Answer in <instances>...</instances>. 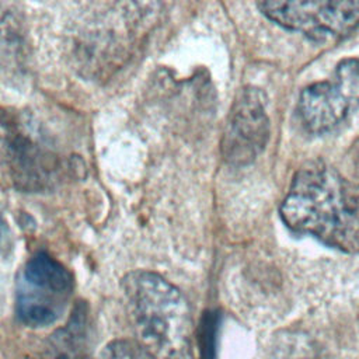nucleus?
Here are the masks:
<instances>
[{"label":"nucleus","mask_w":359,"mask_h":359,"mask_svg":"<svg viewBox=\"0 0 359 359\" xmlns=\"http://www.w3.org/2000/svg\"><path fill=\"white\" fill-rule=\"evenodd\" d=\"M283 223L345 251L359 250V191L338 171L311 163L293 178L280 205Z\"/></svg>","instance_id":"1"},{"label":"nucleus","mask_w":359,"mask_h":359,"mask_svg":"<svg viewBox=\"0 0 359 359\" xmlns=\"http://www.w3.org/2000/svg\"><path fill=\"white\" fill-rule=\"evenodd\" d=\"M356 108L352 97L335 76L306 87L297 102L302 122L313 133L332 130Z\"/></svg>","instance_id":"5"},{"label":"nucleus","mask_w":359,"mask_h":359,"mask_svg":"<svg viewBox=\"0 0 359 359\" xmlns=\"http://www.w3.org/2000/svg\"><path fill=\"white\" fill-rule=\"evenodd\" d=\"M359 28V3L313 1L309 36L327 39L346 36Z\"/></svg>","instance_id":"7"},{"label":"nucleus","mask_w":359,"mask_h":359,"mask_svg":"<svg viewBox=\"0 0 359 359\" xmlns=\"http://www.w3.org/2000/svg\"><path fill=\"white\" fill-rule=\"evenodd\" d=\"M6 222L3 220V216H1V213H0V243H1V240H3V237H4V234H6Z\"/></svg>","instance_id":"11"},{"label":"nucleus","mask_w":359,"mask_h":359,"mask_svg":"<svg viewBox=\"0 0 359 359\" xmlns=\"http://www.w3.org/2000/svg\"><path fill=\"white\" fill-rule=\"evenodd\" d=\"M7 158L13 181L22 191H42L55 181V157L24 136L10 142Z\"/></svg>","instance_id":"6"},{"label":"nucleus","mask_w":359,"mask_h":359,"mask_svg":"<svg viewBox=\"0 0 359 359\" xmlns=\"http://www.w3.org/2000/svg\"><path fill=\"white\" fill-rule=\"evenodd\" d=\"M73 292V276L45 252L28 259L17 283L15 313L31 328L56 323L65 313Z\"/></svg>","instance_id":"3"},{"label":"nucleus","mask_w":359,"mask_h":359,"mask_svg":"<svg viewBox=\"0 0 359 359\" xmlns=\"http://www.w3.org/2000/svg\"><path fill=\"white\" fill-rule=\"evenodd\" d=\"M217 328H219V316L213 311L205 313L199 327L201 359H216Z\"/></svg>","instance_id":"9"},{"label":"nucleus","mask_w":359,"mask_h":359,"mask_svg":"<svg viewBox=\"0 0 359 359\" xmlns=\"http://www.w3.org/2000/svg\"><path fill=\"white\" fill-rule=\"evenodd\" d=\"M135 342L151 359H194L192 324L185 297L158 273L133 271L122 279Z\"/></svg>","instance_id":"2"},{"label":"nucleus","mask_w":359,"mask_h":359,"mask_svg":"<svg viewBox=\"0 0 359 359\" xmlns=\"http://www.w3.org/2000/svg\"><path fill=\"white\" fill-rule=\"evenodd\" d=\"M264 95L245 87L236 95L222 139V154L229 164L245 165L265 149L269 139V118Z\"/></svg>","instance_id":"4"},{"label":"nucleus","mask_w":359,"mask_h":359,"mask_svg":"<svg viewBox=\"0 0 359 359\" xmlns=\"http://www.w3.org/2000/svg\"><path fill=\"white\" fill-rule=\"evenodd\" d=\"M88 325L86 306L77 304L69 321L52 334L43 348L42 359H87Z\"/></svg>","instance_id":"8"},{"label":"nucleus","mask_w":359,"mask_h":359,"mask_svg":"<svg viewBox=\"0 0 359 359\" xmlns=\"http://www.w3.org/2000/svg\"><path fill=\"white\" fill-rule=\"evenodd\" d=\"M101 359H151L135 341L114 339L102 349Z\"/></svg>","instance_id":"10"}]
</instances>
